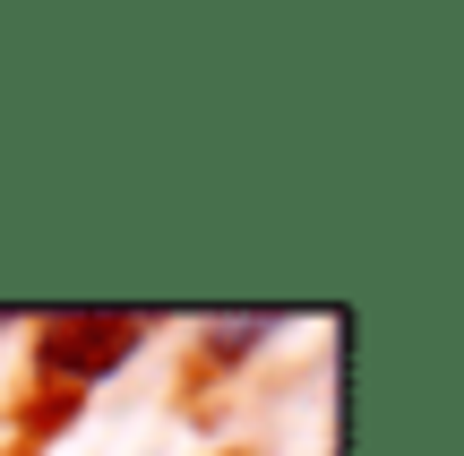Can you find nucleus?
Wrapping results in <instances>:
<instances>
[{
  "mask_svg": "<svg viewBox=\"0 0 464 456\" xmlns=\"http://www.w3.org/2000/svg\"><path fill=\"white\" fill-rule=\"evenodd\" d=\"M147 336V319H121V310H61V319H44V371L61 379H103L130 362V344Z\"/></svg>",
  "mask_w": 464,
  "mask_h": 456,
  "instance_id": "obj_1",
  "label": "nucleus"
}]
</instances>
